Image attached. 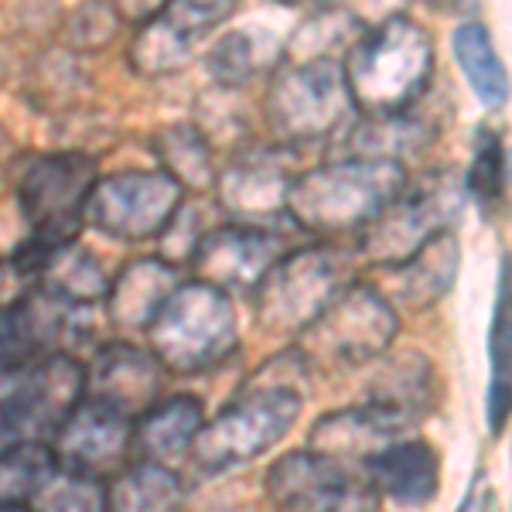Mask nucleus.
Returning <instances> with one entry per match:
<instances>
[{
    "label": "nucleus",
    "instance_id": "11",
    "mask_svg": "<svg viewBox=\"0 0 512 512\" xmlns=\"http://www.w3.org/2000/svg\"><path fill=\"white\" fill-rule=\"evenodd\" d=\"M96 178V161L86 151H55L31 161L18 181V205L31 236L52 243L76 239Z\"/></svg>",
    "mask_w": 512,
    "mask_h": 512
},
{
    "label": "nucleus",
    "instance_id": "35",
    "mask_svg": "<svg viewBox=\"0 0 512 512\" xmlns=\"http://www.w3.org/2000/svg\"><path fill=\"white\" fill-rule=\"evenodd\" d=\"M205 233H209V229H205L202 209H195L192 202H181L178 212L171 216V222L164 226V233L158 236L161 239V260H168V263L192 260Z\"/></svg>",
    "mask_w": 512,
    "mask_h": 512
},
{
    "label": "nucleus",
    "instance_id": "5",
    "mask_svg": "<svg viewBox=\"0 0 512 512\" xmlns=\"http://www.w3.org/2000/svg\"><path fill=\"white\" fill-rule=\"evenodd\" d=\"M147 338L168 373H205L226 362L239 342L233 297L205 280L178 284L151 321Z\"/></svg>",
    "mask_w": 512,
    "mask_h": 512
},
{
    "label": "nucleus",
    "instance_id": "34",
    "mask_svg": "<svg viewBox=\"0 0 512 512\" xmlns=\"http://www.w3.org/2000/svg\"><path fill=\"white\" fill-rule=\"evenodd\" d=\"M120 28V14L113 0H82L65 21V41L76 52H99L113 41Z\"/></svg>",
    "mask_w": 512,
    "mask_h": 512
},
{
    "label": "nucleus",
    "instance_id": "14",
    "mask_svg": "<svg viewBox=\"0 0 512 512\" xmlns=\"http://www.w3.org/2000/svg\"><path fill=\"white\" fill-rule=\"evenodd\" d=\"M291 161L284 147H250L229 158L222 171H216V198L233 222L246 226H270L274 219L287 216V192H291Z\"/></svg>",
    "mask_w": 512,
    "mask_h": 512
},
{
    "label": "nucleus",
    "instance_id": "28",
    "mask_svg": "<svg viewBox=\"0 0 512 512\" xmlns=\"http://www.w3.org/2000/svg\"><path fill=\"white\" fill-rule=\"evenodd\" d=\"M454 59L461 65V76L472 86V93L478 96V103L485 110H499L509 99V76L506 65H502L499 52L492 45V35L485 24L465 21L451 38Z\"/></svg>",
    "mask_w": 512,
    "mask_h": 512
},
{
    "label": "nucleus",
    "instance_id": "37",
    "mask_svg": "<svg viewBox=\"0 0 512 512\" xmlns=\"http://www.w3.org/2000/svg\"><path fill=\"white\" fill-rule=\"evenodd\" d=\"M164 4H168V0H113V7H117L120 18H127V21H134V24L151 21Z\"/></svg>",
    "mask_w": 512,
    "mask_h": 512
},
{
    "label": "nucleus",
    "instance_id": "10",
    "mask_svg": "<svg viewBox=\"0 0 512 512\" xmlns=\"http://www.w3.org/2000/svg\"><path fill=\"white\" fill-rule=\"evenodd\" d=\"M86 396V366L69 352L28 362L0 414V448L18 441H52Z\"/></svg>",
    "mask_w": 512,
    "mask_h": 512
},
{
    "label": "nucleus",
    "instance_id": "12",
    "mask_svg": "<svg viewBox=\"0 0 512 512\" xmlns=\"http://www.w3.org/2000/svg\"><path fill=\"white\" fill-rule=\"evenodd\" d=\"M267 495L280 512H383L366 475L301 448L270 465Z\"/></svg>",
    "mask_w": 512,
    "mask_h": 512
},
{
    "label": "nucleus",
    "instance_id": "18",
    "mask_svg": "<svg viewBox=\"0 0 512 512\" xmlns=\"http://www.w3.org/2000/svg\"><path fill=\"white\" fill-rule=\"evenodd\" d=\"M410 431H414V424H407L403 417L376 407V403H359V407L332 410V414L318 417L304 448L325 454L345 468H362L373 454H379L396 437H407Z\"/></svg>",
    "mask_w": 512,
    "mask_h": 512
},
{
    "label": "nucleus",
    "instance_id": "8",
    "mask_svg": "<svg viewBox=\"0 0 512 512\" xmlns=\"http://www.w3.org/2000/svg\"><path fill=\"white\" fill-rule=\"evenodd\" d=\"M465 209V185L451 175V168H437L417 185L403 188L369 226L359 229V256L376 267H396L410 260L427 239L448 233Z\"/></svg>",
    "mask_w": 512,
    "mask_h": 512
},
{
    "label": "nucleus",
    "instance_id": "26",
    "mask_svg": "<svg viewBox=\"0 0 512 512\" xmlns=\"http://www.w3.org/2000/svg\"><path fill=\"white\" fill-rule=\"evenodd\" d=\"M35 284L69 304L96 308V304L106 297L110 277H106V270L99 267L93 250H86L79 239H65V243H52V250H48L45 263H41Z\"/></svg>",
    "mask_w": 512,
    "mask_h": 512
},
{
    "label": "nucleus",
    "instance_id": "41",
    "mask_svg": "<svg viewBox=\"0 0 512 512\" xmlns=\"http://www.w3.org/2000/svg\"><path fill=\"white\" fill-rule=\"evenodd\" d=\"M0 512H31L28 506H0Z\"/></svg>",
    "mask_w": 512,
    "mask_h": 512
},
{
    "label": "nucleus",
    "instance_id": "3",
    "mask_svg": "<svg viewBox=\"0 0 512 512\" xmlns=\"http://www.w3.org/2000/svg\"><path fill=\"white\" fill-rule=\"evenodd\" d=\"M359 117H396L417 106L434 79V41L407 14L379 21L352 41L342 59Z\"/></svg>",
    "mask_w": 512,
    "mask_h": 512
},
{
    "label": "nucleus",
    "instance_id": "21",
    "mask_svg": "<svg viewBox=\"0 0 512 512\" xmlns=\"http://www.w3.org/2000/svg\"><path fill=\"white\" fill-rule=\"evenodd\" d=\"M458 267H461L458 236L451 229L448 233H437L410 260L390 267V294H386V301L403 311L434 308L441 297L451 294L454 280H458Z\"/></svg>",
    "mask_w": 512,
    "mask_h": 512
},
{
    "label": "nucleus",
    "instance_id": "39",
    "mask_svg": "<svg viewBox=\"0 0 512 512\" xmlns=\"http://www.w3.org/2000/svg\"><path fill=\"white\" fill-rule=\"evenodd\" d=\"M11 274H14L11 263L0 260V297H4V291H7V280H11ZM14 277H18V274H14Z\"/></svg>",
    "mask_w": 512,
    "mask_h": 512
},
{
    "label": "nucleus",
    "instance_id": "31",
    "mask_svg": "<svg viewBox=\"0 0 512 512\" xmlns=\"http://www.w3.org/2000/svg\"><path fill=\"white\" fill-rule=\"evenodd\" d=\"M489 362H492V379H489V431L499 437L506 431L509 420V260L502 256V274H499V297H495V315H492V332H489Z\"/></svg>",
    "mask_w": 512,
    "mask_h": 512
},
{
    "label": "nucleus",
    "instance_id": "38",
    "mask_svg": "<svg viewBox=\"0 0 512 512\" xmlns=\"http://www.w3.org/2000/svg\"><path fill=\"white\" fill-rule=\"evenodd\" d=\"M274 4H287V7H318V4H335V0H274Z\"/></svg>",
    "mask_w": 512,
    "mask_h": 512
},
{
    "label": "nucleus",
    "instance_id": "13",
    "mask_svg": "<svg viewBox=\"0 0 512 512\" xmlns=\"http://www.w3.org/2000/svg\"><path fill=\"white\" fill-rule=\"evenodd\" d=\"M236 0H168L151 21L137 24L130 41V65L140 76H164L188 62L205 35L226 24Z\"/></svg>",
    "mask_w": 512,
    "mask_h": 512
},
{
    "label": "nucleus",
    "instance_id": "19",
    "mask_svg": "<svg viewBox=\"0 0 512 512\" xmlns=\"http://www.w3.org/2000/svg\"><path fill=\"white\" fill-rule=\"evenodd\" d=\"M369 489L396 506H431L441 489V458L424 437H396L362 465Z\"/></svg>",
    "mask_w": 512,
    "mask_h": 512
},
{
    "label": "nucleus",
    "instance_id": "17",
    "mask_svg": "<svg viewBox=\"0 0 512 512\" xmlns=\"http://www.w3.org/2000/svg\"><path fill=\"white\" fill-rule=\"evenodd\" d=\"M280 253H287V246L270 226H246V222L216 226L202 236L192 256L195 280L222 291H253L260 277L280 260Z\"/></svg>",
    "mask_w": 512,
    "mask_h": 512
},
{
    "label": "nucleus",
    "instance_id": "24",
    "mask_svg": "<svg viewBox=\"0 0 512 512\" xmlns=\"http://www.w3.org/2000/svg\"><path fill=\"white\" fill-rule=\"evenodd\" d=\"M181 502L185 482L161 461H127L117 475L106 478V512H178Z\"/></svg>",
    "mask_w": 512,
    "mask_h": 512
},
{
    "label": "nucleus",
    "instance_id": "25",
    "mask_svg": "<svg viewBox=\"0 0 512 512\" xmlns=\"http://www.w3.org/2000/svg\"><path fill=\"white\" fill-rule=\"evenodd\" d=\"M284 41L267 28H239L222 35L205 55V69L219 89H243L267 69H277Z\"/></svg>",
    "mask_w": 512,
    "mask_h": 512
},
{
    "label": "nucleus",
    "instance_id": "22",
    "mask_svg": "<svg viewBox=\"0 0 512 512\" xmlns=\"http://www.w3.org/2000/svg\"><path fill=\"white\" fill-rule=\"evenodd\" d=\"M178 284L181 280L175 263L161 260V256H140L110 280L103 297L106 315L120 332H147Z\"/></svg>",
    "mask_w": 512,
    "mask_h": 512
},
{
    "label": "nucleus",
    "instance_id": "27",
    "mask_svg": "<svg viewBox=\"0 0 512 512\" xmlns=\"http://www.w3.org/2000/svg\"><path fill=\"white\" fill-rule=\"evenodd\" d=\"M154 158L161 161V171L178 181L185 192H209L216 185V154L212 140L198 123H168L151 140Z\"/></svg>",
    "mask_w": 512,
    "mask_h": 512
},
{
    "label": "nucleus",
    "instance_id": "20",
    "mask_svg": "<svg viewBox=\"0 0 512 512\" xmlns=\"http://www.w3.org/2000/svg\"><path fill=\"white\" fill-rule=\"evenodd\" d=\"M373 362L376 369L366 379V403L390 410L407 424H417L424 414H431L441 396V379L424 352L379 355Z\"/></svg>",
    "mask_w": 512,
    "mask_h": 512
},
{
    "label": "nucleus",
    "instance_id": "29",
    "mask_svg": "<svg viewBox=\"0 0 512 512\" xmlns=\"http://www.w3.org/2000/svg\"><path fill=\"white\" fill-rule=\"evenodd\" d=\"M55 472L59 461L48 441H18L0 448V506H28Z\"/></svg>",
    "mask_w": 512,
    "mask_h": 512
},
{
    "label": "nucleus",
    "instance_id": "9",
    "mask_svg": "<svg viewBox=\"0 0 512 512\" xmlns=\"http://www.w3.org/2000/svg\"><path fill=\"white\" fill-rule=\"evenodd\" d=\"M181 202H185V188L161 168L120 171V175L96 178L82 209V222L120 243H144L164 233Z\"/></svg>",
    "mask_w": 512,
    "mask_h": 512
},
{
    "label": "nucleus",
    "instance_id": "6",
    "mask_svg": "<svg viewBox=\"0 0 512 512\" xmlns=\"http://www.w3.org/2000/svg\"><path fill=\"white\" fill-rule=\"evenodd\" d=\"M345 284L349 256L342 246L311 243L280 253V260L250 291L256 325L270 335H301Z\"/></svg>",
    "mask_w": 512,
    "mask_h": 512
},
{
    "label": "nucleus",
    "instance_id": "32",
    "mask_svg": "<svg viewBox=\"0 0 512 512\" xmlns=\"http://www.w3.org/2000/svg\"><path fill=\"white\" fill-rule=\"evenodd\" d=\"M506 195V147L495 130H478L475 158L465 178V198H472L482 216H492Z\"/></svg>",
    "mask_w": 512,
    "mask_h": 512
},
{
    "label": "nucleus",
    "instance_id": "16",
    "mask_svg": "<svg viewBox=\"0 0 512 512\" xmlns=\"http://www.w3.org/2000/svg\"><path fill=\"white\" fill-rule=\"evenodd\" d=\"M164 379L168 369L151 349L134 342H106L86 366V400L137 420L164 396Z\"/></svg>",
    "mask_w": 512,
    "mask_h": 512
},
{
    "label": "nucleus",
    "instance_id": "2",
    "mask_svg": "<svg viewBox=\"0 0 512 512\" xmlns=\"http://www.w3.org/2000/svg\"><path fill=\"white\" fill-rule=\"evenodd\" d=\"M407 181L403 161L349 154L294 175L287 219L315 236L359 233L407 188Z\"/></svg>",
    "mask_w": 512,
    "mask_h": 512
},
{
    "label": "nucleus",
    "instance_id": "30",
    "mask_svg": "<svg viewBox=\"0 0 512 512\" xmlns=\"http://www.w3.org/2000/svg\"><path fill=\"white\" fill-rule=\"evenodd\" d=\"M366 31L355 14L345 11H325L318 18L294 31V38L284 45L280 62H308V59H345V52L352 48V41Z\"/></svg>",
    "mask_w": 512,
    "mask_h": 512
},
{
    "label": "nucleus",
    "instance_id": "7",
    "mask_svg": "<svg viewBox=\"0 0 512 512\" xmlns=\"http://www.w3.org/2000/svg\"><path fill=\"white\" fill-rule=\"evenodd\" d=\"M400 332V315L383 291L362 280H349L325 311L304 328L297 352L321 366H369L390 352Z\"/></svg>",
    "mask_w": 512,
    "mask_h": 512
},
{
    "label": "nucleus",
    "instance_id": "15",
    "mask_svg": "<svg viewBox=\"0 0 512 512\" xmlns=\"http://www.w3.org/2000/svg\"><path fill=\"white\" fill-rule=\"evenodd\" d=\"M52 451L65 472L106 482L127 465L134 451V420L82 396L79 407L65 417L59 434L52 437Z\"/></svg>",
    "mask_w": 512,
    "mask_h": 512
},
{
    "label": "nucleus",
    "instance_id": "33",
    "mask_svg": "<svg viewBox=\"0 0 512 512\" xmlns=\"http://www.w3.org/2000/svg\"><path fill=\"white\" fill-rule=\"evenodd\" d=\"M31 512H106V482L59 468L35 499L28 502Z\"/></svg>",
    "mask_w": 512,
    "mask_h": 512
},
{
    "label": "nucleus",
    "instance_id": "23",
    "mask_svg": "<svg viewBox=\"0 0 512 512\" xmlns=\"http://www.w3.org/2000/svg\"><path fill=\"white\" fill-rule=\"evenodd\" d=\"M202 424L205 403L195 393L161 396L147 414L134 420V448L140 451V458L171 465V461L185 458L192 451Z\"/></svg>",
    "mask_w": 512,
    "mask_h": 512
},
{
    "label": "nucleus",
    "instance_id": "4",
    "mask_svg": "<svg viewBox=\"0 0 512 512\" xmlns=\"http://www.w3.org/2000/svg\"><path fill=\"white\" fill-rule=\"evenodd\" d=\"M263 113L287 151L345 137L362 120L338 59L280 62L263 99Z\"/></svg>",
    "mask_w": 512,
    "mask_h": 512
},
{
    "label": "nucleus",
    "instance_id": "40",
    "mask_svg": "<svg viewBox=\"0 0 512 512\" xmlns=\"http://www.w3.org/2000/svg\"><path fill=\"white\" fill-rule=\"evenodd\" d=\"M472 506H475V492L468 489V495H465V502H461V509L458 512H472Z\"/></svg>",
    "mask_w": 512,
    "mask_h": 512
},
{
    "label": "nucleus",
    "instance_id": "1",
    "mask_svg": "<svg viewBox=\"0 0 512 512\" xmlns=\"http://www.w3.org/2000/svg\"><path fill=\"white\" fill-rule=\"evenodd\" d=\"M308 366L297 349L267 359L192 444V465L205 475H222L267 454L294 431L308 393Z\"/></svg>",
    "mask_w": 512,
    "mask_h": 512
},
{
    "label": "nucleus",
    "instance_id": "36",
    "mask_svg": "<svg viewBox=\"0 0 512 512\" xmlns=\"http://www.w3.org/2000/svg\"><path fill=\"white\" fill-rule=\"evenodd\" d=\"M28 362H35V352H31L28 338H24L18 311H14V304L0 308V369L28 366Z\"/></svg>",
    "mask_w": 512,
    "mask_h": 512
}]
</instances>
